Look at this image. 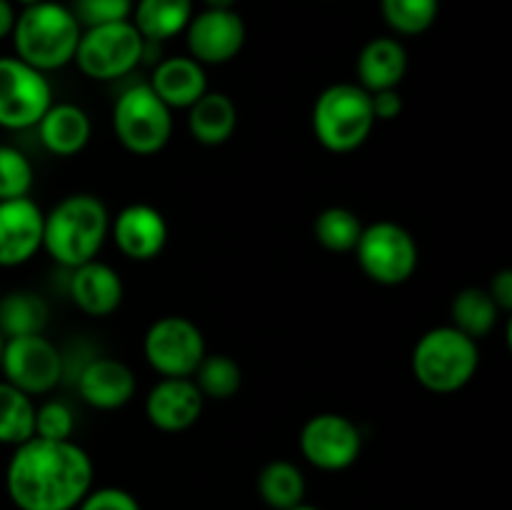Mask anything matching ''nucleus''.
<instances>
[{
    "label": "nucleus",
    "mask_w": 512,
    "mask_h": 510,
    "mask_svg": "<svg viewBox=\"0 0 512 510\" xmlns=\"http://www.w3.org/2000/svg\"><path fill=\"white\" fill-rule=\"evenodd\" d=\"M93 475V460L78 443L33 435L15 445L5 488L18 510H75L93 490Z\"/></svg>",
    "instance_id": "f257e3e1"
},
{
    "label": "nucleus",
    "mask_w": 512,
    "mask_h": 510,
    "mask_svg": "<svg viewBox=\"0 0 512 510\" xmlns=\"http://www.w3.org/2000/svg\"><path fill=\"white\" fill-rule=\"evenodd\" d=\"M110 233V213L93 193L65 195L50 213H45L43 250L65 268L95 260Z\"/></svg>",
    "instance_id": "f03ea898"
},
{
    "label": "nucleus",
    "mask_w": 512,
    "mask_h": 510,
    "mask_svg": "<svg viewBox=\"0 0 512 510\" xmlns=\"http://www.w3.org/2000/svg\"><path fill=\"white\" fill-rule=\"evenodd\" d=\"M80 33L83 28L68 5L43 0L20 10L10 35H13L15 58L48 75L50 70H60L73 63Z\"/></svg>",
    "instance_id": "7ed1b4c3"
},
{
    "label": "nucleus",
    "mask_w": 512,
    "mask_h": 510,
    "mask_svg": "<svg viewBox=\"0 0 512 510\" xmlns=\"http://www.w3.org/2000/svg\"><path fill=\"white\" fill-rule=\"evenodd\" d=\"M410 365L415 380L430 393H458L478 373V340L468 338L453 325H438L420 335Z\"/></svg>",
    "instance_id": "20e7f679"
},
{
    "label": "nucleus",
    "mask_w": 512,
    "mask_h": 510,
    "mask_svg": "<svg viewBox=\"0 0 512 510\" xmlns=\"http://www.w3.org/2000/svg\"><path fill=\"white\" fill-rule=\"evenodd\" d=\"M313 133L318 143L330 153H353L375 128L370 93L358 83L328 85L315 98L313 105Z\"/></svg>",
    "instance_id": "39448f33"
},
{
    "label": "nucleus",
    "mask_w": 512,
    "mask_h": 510,
    "mask_svg": "<svg viewBox=\"0 0 512 510\" xmlns=\"http://www.w3.org/2000/svg\"><path fill=\"white\" fill-rule=\"evenodd\" d=\"M113 130L128 153L155 155L173 138V110L148 83L130 85L115 98Z\"/></svg>",
    "instance_id": "423d86ee"
},
{
    "label": "nucleus",
    "mask_w": 512,
    "mask_h": 510,
    "mask_svg": "<svg viewBox=\"0 0 512 510\" xmlns=\"http://www.w3.org/2000/svg\"><path fill=\"white\" fill-rule=\"evenodd\" d=\"M145 60V40L130 20L85 28L80 33L73 63L98 83L125 78Z\"/></svg>",
    "instance_id": "0eeeda50"
},
{
    "label": "nucleus",
    "mask_w": 512,
    "mask_h": 510,
    "mask_svg": "<svg viewBox=\"0 0 512 510\" xmlns=\"http://www.w3.org/2000/svg\"><path fill=\"white\" fill-rule=\"evenodd\" d=\"M353 253L360 270L378 285H403L418 270V243L408 228L393 220L363 225Z\"/></svg>",
    "instance_id": "6e6552de"
},
{
    "label": "nucleus",
    "mask_w": 512,
    "mask_h": 510,
    "mask_svg": "<svg viewBox=\"0 0 512 510\" xmlns=\"http://www.w3.org/2000/svg\"><path fill=\"white\" fill-rule=\"evenodd\" d=\"M205 353L203 333L183 315H163L145 330L143 355L160 378H193Z\"/></svg>",
    "instance_id": "1a4fd4ad"
},
{
    "label": "nucleus",
    "mask_w": 512,
    "mask_h": 510,
    "mask_svg": "<svg viewBox=\"0 0 512 510\" xmlns=\"http://www.w3.org/2000/svg\"><path fill=\"white\" fill-rule=\"evenodd\" d=\"M53 105L48 75L15 55L0 58V128L28 130Z\"/></svg>",
    "instance_id": "9d476101"
},
{
    "label": "nucleus",
    "mask_w": 512,
    "mask_h": 510,
    "mask_svg": "<svg viewBox=\"0 0 512 510\" xmlns=\"http://www.w3.org/2000/svg\"><path fill=\"white\" fill-rule=\"evenodd\" d=\"M3 380L25 395H45L63 380V353L53 340L40 335L5 338L0 353Z\"/></svg>",
    "instance_id": "9b49d317"
},
{
    "label": "nucleus",
    "mask_w": 512,
    "mask_h": 510,
    "mask_svg": "<svg viewBox=\"0 0 512 510\" xmlns=\"http://www.w3.org/2000/svg\"><path fill=\"white\" fill-rule=\"evenodd\" d=\"M300 453L313 468L338 473L360 458L363 435L350 418L340 413H318L300 430Z\"/></svg>",
    "instance_id": "f8f14e48"
},
{
    "label": "nucleus",
    "mask_w": 512,
    "mask_h": 510,
    "mask_svg": "<svg viewBox=\"0 0 512 510\" xmlns=\"http://www.w3.org/2000/svg\"><path fill=\"white\" fill-rule=\"evenodd\" d=\"M190 58L200 65L230 63L245 45V23L235 10L205 8L185 28Z\"/></svg>",
    "instance_id": "ddd939ff"
},
{
    "label": "nucleus",
    "mask_w": 512,
    "mask_h": 510,
    "mask_svg": "<svg viewBox=\"0 0 512 510\" xmlns=\"http://www.w3.org/2000/svg\"><path fill=\"white\" fill-rule=\"evenodd\" d=\"M45 213L33 198L0 200V268H18L43 248Z\"/></svg>",
    "instance_id": "4468645a"
},
{
    "label": "nucleus",
    "mask_w": 512,
    "mask_h": 510,
    "mask_svg": "<svg viewBox=\"0 0 512 510\" xmlns=\"http://www.w3.org/2000/svg\"><path fill=\"white\" fill-rule=\"evenodd\" d=\"M110 233L125 258L148 263L168 245V220L148 203H130L110 218Z\"/></svg>",
    "instance_id": "2eb2a0df"
},
{
    "label": "nucleus",
    "mask_w": 512,
    "mask_h": 510,
    "mask_svg": "<svg viewBox=\"0 0 512 510\" xmlns=\"http://www.w3.org/2000/svg\"><path fill=\"white\" fill-rule=\"evenodd\" d=\"M205 408V398L193 378H160L145 395V418L163 433L193 428Z\"/></svg>",
    "instance_id": "dca6fc26"
},
{
    "label": "nucleus",
    "mask_w": 512,
    "mask_h": 510,
    "mask_svg": "<svg viewBox=\"0 0 512 510\" xmlns=\"http://www.w3.org/2000/svg\"><path fill=\"white\" fill-rule=\"evenodd\" d=\"M78 395L95 410H118L135 395V373L118 358H90L73 375Z\"/></svg>",
    "instance_id": "f3484780"
},
{
    "label": "nucleus",
    "mask_w": 512,
    "mask_h": 510,
    "mask_svg": "<svg viewBox=\"0 0 512 510\" xmlns=\"http://www.w3.org/2000/svg\"><path fill=\"white\" fill-rule=\"evenodd\" d=\"M125 285L118 270L98 258L78 265L70 273V298L90 318H108L120 308Z\"/></svg>",
    "instance_id": "a211bd4d"
},
{
    "label": "nucleus",
    "mask_w": 512,
    "mask_h": 510,
    "mask_svg": "<svg viewBox=\"0 0 512 510\" xmlns=\"http://www.w3.org/2000/svg\"><path fill=\"white\" fill-rule=\"evenodd\" d=\"M150 88L170 110H188L203 93H208L205 65L190 55H173L155 65Z\"/></svg>",
    "instance_id": "6ab92c4d"
},
{
    "label": "nucleus",
    "mask_w": 512,
    "mask_h": 510,
    "mask_svg": "<svg viewBox=\"0 0 512 510\" xmlns=\"http://www.w3.org/2000/svg\"><path fill=\"white\" fill-rule=\"evenodd\" d=\"M38 135L45 150L58 158H73L83 153L93 135L90 115L75 103H53L38 120Z\"/></svg>",
    "instance_id": "aec40b11"
},
{
    "label": "nucleus",
    "mask_w": 512,
    "mask_h": 510,
    "mask_svg": "<svg viewBox=\"0 0 512 510\" xmlns=\"http://www.w3.org/2000/svg\"><path fill=\"white\" fill-rule=\"evenodd\" d=\"M408 73V50L398 38H373L358 55L360 88L368 93L398 88Z\"/></svg>",
    "instance_id": "412c9836"
},
{
    "label": "nucleus",
    "mask_w": 512,
    "mask_h": 510,
    "mask_svg": "<svg viewBox=\"0 0 512 510\" xmlns=\"http://www.w3.org/2000/svg\"><path fill=\"white\" fill-rule=\"evenodd\" d=\"M238 128V105L220 90H208L188 108V130L200 145H223Z\"/></svg>",
    "instance_id": "4be33fe9"
},
{
    "label": "nucleus",
    "mask_w": 512,
    "mask_h": 510,
    "mask_svg": "<svg viewBox=\"0 0 512 510\" xmlns=\"http://www.w3.org/2000/svg\"><path fill=\"white\" fill-rule=\"evenodd\" d=\"M193 18V0H135L130 23L148 43H165L185 33Z\"/></svg>",
    "instance_id": "5701e85b"
},
{
    "label": "nucleus",
    "mask_w": 512,
    "mask_h": 510,
    "mask_svg": "<svg viewBox=\"0 0 512 510\" xmlns=\"http://www.w3.org/2000/svg\"><path fill=\"white\" fill-rule=\"evenodd\" d=\"M48 320V303L33 290H10L0 298V335L3 338L40 335L48 328Z\"/></svg>",
    "instance_id": "b1692460"
},
{
    "label": "nucleus",
    "mask_w": 512,
    "mask_h": 510,
    "mask_svg": "<svg viewBox=\"0 0 512 510\" xmlns=\"http://www.w3.org/2000/svg\"><path fill=\"white\" fill-rule=\"evenodd\" d=\"M450 318L453 328L465 333L468 338L480 340L490 335L498 325L500 308L493 303L490 293L485 288H463L450 303Z\"/></svg>",
    "instance_id": "393cba45"
},
{
    "label": "nucleus",
    "mask_w": 512,
    "mask_h": 510,
    "mask_svg": "<svg viewBox=\"0 0 512 510\" xmlns=\"http://www.w3.org/2000/svg\"><path fill=\"white\" fill-rule=\"evenodd\" d=\"M258 493L273 510H290L303 503L305 475L290 460H270L258 475Z\"/></svg>",
    "instance_id": "a878e982"
},
{
    "label": "nucleus",
    "mask_w": 512,
    "mask_h": 510,
    "mask_svg": "<svg viewBox=\"0 0 512 510\" xmlns=\"http://www.w3.org/2000/svg\"><path fill=\"white\" fill-rule=\"evenodd\" d=\"M35 435V405L30 395L0 380V443L20 445Z\"/></svg>",
    "instance_id": "bb28decb"
},
{
    "label": "nucleus",
    "mask_w": 512,
    "mask_h": 510,
    "mask_svg": "<svg viewBox=\"0 0 512 510\" xmlns=\"http://www.w3.org/2000/svg\"><path fill=\"white\" fill-rule=\"evenodd\" d=\"M313 233L315 240L325 250H330V253H353L360 240V233H363V223H360V218L350 208L330 205V208L318 213L313 223Z\"/></svg>",
    "instance_id": "cd10ccee"
},
{
    "label": "nucleus",
    "mask_w": 512,
    "mask_h": 510,
    "mask_svg": "<svg viewBox=\"0 0 512 510\" xmlns=\"http://www.w3.org/2000/svg\"><path fill=\"white\" fill-rule=\"evenodd\" d=\"M193 383L203 393L205 400H230L238 395L243 385V370L230 355L205 353L193 373Z\"/></svg>",
    "instance_id": "c85d7f7f"
},
{
    "label": "nucleus",
    "mask_w": 512,
    "mask_h": 510,
    "mask_svg": "<svg viewBox=\"0 0 512 510\" xmlns=\"http://www.w3.org/2000/svg\"><path fill=\"white\" fill-rule=\"evenodd\" d=\"M440 0H380L385 25L398 35H423L438 20Z\"/></svg>",
    "instance_id": "c756f323"
},
{
    "label": "nucleus",
    "mask_w": 512,
    "mask_h": 510,
    "mask_svg": "<svg viewBox=\"0 0 512 510\" xmlns=\"http://www.w3.org/2000/svg\"><path fill=\"white\" fill-rule=\"evenodd\" d=\"M35 173L23 150L0 143V200L30 198Z\"/></svg>",
    "instance_id": "7c9ffc66"
},
{
    "label": "nucleus",
    "mask_w": 512,
    "mask_h": 510,
    "mask_svg": "<svg viewBox=\"0 0 512 510\" xmlns=\"http://www.w3.org/2000/svg\"><path fill=\"white\" fill-rule=\"evenodd\" d=\"M135 0H73L70 13L75 15L80 28H98V25L123 23L133 15Z\"/></svg>",
    "instance_id": "2f4dec72"
},
{
    "label": "nucleus",
    "mask_w": 512,
    "mask_h": 510,
    "mask_svg": "<svg viewBox=\"0 0 512 510\" xmlns=\"http://www.w3.org/2000/svg\"><path fill=\"white\" fill-rule=\"evenodd\" d=\"M73 428V410L63 400H48L40 408H35V438L70 440Z\"/></svg>",
    "instance_id": "473e14b6"
},
{
    "label": "nucleus",
    "mask_w": 512,
    "mask_h": 510,
    "mask_svg": "<svg viewBox=\"0 0 512 510\" xmlns=\"http://www.w3.org/2000/svg\"><path fill=\"white\" fill-rule=\"evenodd\" d=\"M75 510H140L133 493L123 488H98L90 490Z\"/></svg>",
    "instance_id": "72a5a7b5"
},
{
    "label": "nucleus",
    "mask_w": 512,
    "mask_h": 510,
    "mask_svg": "<svg viewBox=\"0 0 512 510\" xmlns=\"http://www.w3.org/2000/svg\"><path fill=\"white\" fill-rule=\"evenodd\" d=\"M370 105H373L375 123L378 120H395L403 113V95L398 93V88L390 90H378V93H370Z\"/></svg>",
    "instance_id": "f704fd0d"
},
{
    "label": "nucleus",
    "mask_w": 512,
    "mask_h": 510,
    "mask_svg": "<svg viewBox=\"0 0 512 510\" xmlns=\"http://www.w3.org/2000/svg\"><path fill=\"white\" fill-rule=\"evenodd\" d=\"M485 290H488L493 303L500 308V313H510L512 310V270L510 268L498 270Z\"/></svg>",
    "instance_id": "c9c22d12"
},
{
    "label": "nucleus",
    "mask_w": 512,
    "mask_h": 510,
    "mask_svg": "<svg viewBox=\"0 0 512 510\" xmlns=\"http://www.w3.org/2000/svg\"><path fill=\"white\" fill-rule=\"evenodd\" d=\"M15 18H18V13H15L13 3H10V0H0V40L10 38Z\"/></svg>",
    "instance_id": "e433bc0d"
},
{
    "label": "nucleus",
    "mask_w": 512,
    "mask_h": 510,
    "mask_svg": "<svg viewBox=\"0 0 512 510\" xmlns=\"http://www.w3.org/2000/svg\"><path fill=\"white\" fill-rule=\"evenodd\" d=\"M205 8H215V10H233V5L238 0H203Z\"/></svg>",
    "instance_id": "4c0bfd02"
},
{
    "label": "nucleus",
    "mask_w": 512,
    "mask_h": 510,
    "mask_svg": "<svg viewBox=\"0 0 512 510\" xmlns=\"http://www.w3.org/2000/svg\"><path fill=\"white\" fill-rule=\"evenodd\" d=\"M290 510H320V508H313V505H305V503H300V505H295V508H290Z\"/></svg>",
    "instance_id": "58836bf2"
},
{
    "label": "nucleus",
    "mask_w": 512,
    "mask_h": 510,
    "mask_svg": "<svg viewBox=\"0 0 512 510\" xmlns=\"http://www.w3.org/2000/svg\"><path fill=\"white\" fill-rule=\"evenodd\" d=\"M18 3H20V5H23V8H25V5H35V3H43V0H18Z\"/></svg>",
    "instance_id": "ea45409f"
},
{
    "label": "nucleus",
    "mask_w": 512,
    "mask_h": 510,
    "mask_svg": "<svg viewBox=\"0 0 512 510\" xmlns=\"http://www.w3.org/2000/svg\"><path fill=\"white\" fill-rule=\"evenodd\" d=\"M3 343H5V338H3V335H0V353H3Z\"/></svg>",
    "instance_id": "a19ab883"
}]
</instances>
